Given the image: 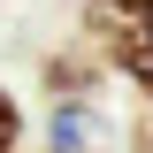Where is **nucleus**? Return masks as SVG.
<instances>
[{
  "mask_svg": "<svg viewBox=\"0 0 153 153\" xmlns=\"http://www.w3.org/2000/svg\"><path fill=\"white\" fill-rule=\"evenodd\" d=\"M76 38L107 61V76H123L138 100H153V16L130 0H84L76 8Z\"/></svg>",
  "mask_w": 153,
  "mask_h": 153,
  "instance_id": "1",
  "label": "nucleus"
},
{
  "mask_svg": "<svg viewBox=\"0 0 153 153\" xmlns=\"http://www.w3.org/2000/svg\"><path fill=\"white\" fill-rule=\"evenodd\" d=\"M123 130L100 100H46V123H38V153H115Z\"/></svg>",
  "mask_w": 153,
  "mask_h": 153,
  "instance_id": "2",
  "label": "nucleus"
},
{
  "mask_svg": "<svg viewBox=\"0 0 153 153\" xmlns=\"http://www.w3.org/2000/svg\"><path fill=\"white\" fill-rule=\"evenodd\" d=\"M100 84H107V61H100L84 38L38 54V92H46V100H100Z\"/></svg>",
  "mask_w": 153,
  "mask_h": 153,
  "instance_id": "3",
  "label": "nucleus"
},
{
  "mask_svg": "<svg viewBox=\"0 0 153 153\" xmlns=\"http://www.w3.org/2000/svg\"><path fill=\"white\" fill-rule=\"evenodd\" d=\"M23 138H31V107H23V92L0 76V153H23Z\"/></svg>",
  "mask_w": 153,
  "mask_h": 153,
  "instance_id": "4",
  "label": "nucleus"
},
{
  "mask_svg": "<svg viewBox=\"0 0 153 153\" xmlns=\"http://www.w3.org/2000/svg\"><path fill=\"white\" fill-rule=\"evenodd\" d=\"M123 153H153V100L130 115V123H123Z\"/></svg>",
  "mask_w": 153,
  "mask_h": 153,
  "instance_id": "5",
  "label": "nucleus"
},
{
  "mask_svg": "<svg viewBox=\"0 0 153 153\" xmlns=\"http://www.w3.org/2000/svg\"><path fill=\"white\" fill-rule=\"evenodd\" d=\"M130 8H146V16H153V0H130Z\"/></svg>",
  "mask_w": 153,
  "mask_h": 153,
  "instance_id": "6",
  "label": "nucleus"
}]
</instances>
